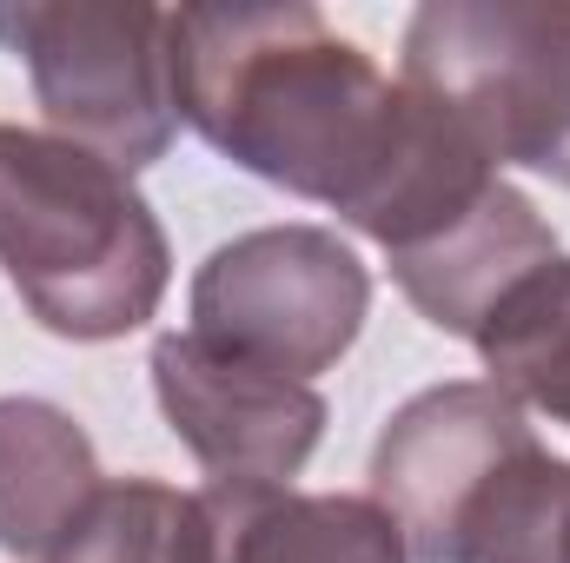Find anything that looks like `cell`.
<instances>
[{"instance_id": "obj_1", "label": "cell", "mask_w": 570, "mask_h": 563, "mask_svg": "<svg viewBox=\"0 0 570 563\" xmlns=\"http://www.w3.org/2000/svg\"><path fill=\"white\" fill-rule=\"evenodd\" d=\"M173 107L253 179L332 206L392 266L438 253L498 192V166L425 93L332 33L305 0L173 7Z\"/></svg>"}, {"instance_id": "obj_2", "label": "cell", "mask_w": 570, "mask_h": 563, "mask_svg": "<svg viewBox=\"0 0 570 563\" xmlns=\"http://www.w3.org/2000/svg\"><path fill=\"white\" fill-rule=\"evenodd\" d=\"M570 457L484 378L431 385L372 451V504L412 563H558Z\"/></svg>"}, {"instance_id": "obj_3", "label": "cell", "mask_w": 570, "mask_h": 563, "mask_svg": "<svg viewBox=\"0 0 570 563\" xmlns=\"http://www.w3.org/2000/svg\"><path fill=\"white\" fill-rule=\"evenodd\" d=\"M0 273L53 338L107 345L159 312L173 253L134 172L60 134L0 127Z\"/></svg>"}, {"instance_id": "obj_4", "label": "cell", "mask_w": 570, "mask_h": 563, "mask_svg": "<svg viewBox=\"0 0 570 563\" xmlns=\"http://www.w3.org/2000/svg\"><path fill=\"white\" fill-rule=\"evenodd\" d=\"M399 80L491 166H531L570 186V0L419 7Z\"/></svg>"}, {"instance_id": "obj_5", "label": "cell", "mask_w": 570, "mask_h": 563, "mask_svg": "<svg viewBox=\"0 0 570 563\" xmlns=\"http://www.w3.org/2000/svg\"><path fill=\"white\" fill-rule=\"evenodd\" d=\"M166 13L173 7L7 0L0 47L27 60L33 100L60 140L114 159L120 172H140L179 134Z\"/></svg>"}, {"instance_id": "obj_6", "label": "cell", "mask_w": 570, "mask_h": 563, "mask_svg": "<svg viewBox=\"0 0 570 563\" xmlns=\"http://www.w3.org/2000/svg\"><path fill=\"white\" fill-rule=\"evenodd\" d=\"M372 312V273L325 226H259L219 246L193 279V325L206 345L312 385L332 372Z\"/></svg>"}, {"instance_id": "obj_7", "label": "cell", "mask_w": 570, "mask_h": 563, "mask_svg": "<svg viewBox=\"0 0 570 563\" xmlns=\"http://www.w3.org/2000/svg\"><path fill=\"white\" fill-rule=\"evenodd\" d=\"M153 398L173 437L199 457L213 491H292L325 437V398L298 378L259 372L199 332H166L153 345Z\"/></svg>"}, {"instance_id": "obj_8", "label": "cell", "mask_w": 570, "mask_h": 563, "mask_svg": "<svg viewBox=\"0 0 570 563\" xmlns=\"http://www.w3.org/2000/svg\"><path fill=\"white\" fill-rule=\"evenodd\" d=\"M94 437L47 398H0V551L53 563L100 497Z\"/></svg>"}, {"instance_id": "obj_9", "label": "cell", "mask_w": 570, "mask_h": 563, "mask_svg": "<svg viewBox=\"0 0 570 563\" xmlns=\"http://www.w3.org/2000/svg\"><path fill=\"white\" fill-rule=\"evenodd\" d=\"M219 563H412L399 524L372 497L338 491H206Z\"/></svg>"}, {"instance_id": "obj_10", "label": "cell", "mask_w": 570, "mask_h": 563, "mask_svg": "<svg viewBox=\"0 0 570 563\" xmlns=\"http://www.w3.org/2000/svg\"><path fill=\"white\" fill-rule=\"evenodd\" d=\"M484 352L491 385L538 418L570 431V259L558 253L551 266H538L531 279H518L491 318L471 338Z\"/></svg>"}, {"instance_id": "obj_11", "label": "cell", "mask_w": 570, "mask_h": 563, "mask_svg": "<svg viewBox=\"0 0 570 563\" xmlns=\"http://www.w3.org/2000/svg\"><path fill=\"white\" fill-rule=\"evenodd\" d=\"M53 563H219L213 497L159 477H107Z\"/></svg>"}, {"instance_id": "obj_12", "label": "cell", "mask_w": 570, "mask_h": 563, "mask_svg": "<svg viewBox=\"0 0 570 563\" xmlns=\"http://www.w3.org/2000/svg\"><path fill=\"white\" fill-rule=\"evenodd\" d=\"M558 563H570V484H564V517H558Z\"/></svg>"}]
</instances>
